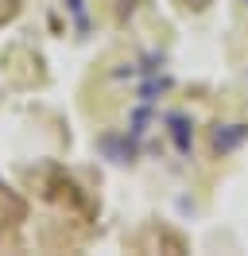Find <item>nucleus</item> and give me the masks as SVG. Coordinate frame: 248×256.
<instances>
[{"label": "nucleus", "mask_w": 248, "mask_h": 256, "mask_svg": "<svg viewBox=\"0 0 248 256\" xmlns=\"http://www.w3.org/2000/svg\"><path fill=\"white\" fill-rule=\"evenodd\" d=\"M244 136H248V124H232V132H221V128H217L214 148H217V152H229V148H236Z\"/></svg>", "instance_id": "obj_1"}, {"label": "nucleus", "mask_w": 248, "mask_h": 256, "mask_svg": "<svg viewBox=\"0 0 248 256\" xmlns=\"http://www.w3.org/2000/svg\"><path fill=\"white\" fill-rule=\"evenodd\" d=\"M4 16H12V4H0V20Z\"/></svg>", "instance_id": "obj_2"}, {"label": "nucleus", "mask_w": 248, "mask_h": 256, "mask_svg": "<svg viewBox=\"0 0 248 256\" xmlns=\"http://www.w3.org/2000/svg\"><path fill=\"white\" fill-rule=\"evenodd\" d=\"M190 4H206V0H190Z\"/></svg>", "instance_id": "obj_3"}]
</instances>
